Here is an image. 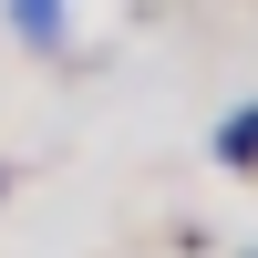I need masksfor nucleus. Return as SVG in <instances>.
I'll use <instances>...</instances> for the list:
<instances>
[{"label":"nucleus","instance_id":"f257e3e1","mask_svg":"<svg viewBox=\"0 0 258 258\" xmlns=\"http://www.w3.org/2000/svg\"><path fill=\"white\" fill-rule=\"evenodd\" d=\"M0 11H11V31L31 52H62V31H73V0H0Z\"/></svg>","mask_w":258,"mask_h":258},{"label":"nucleus","instance_id":"f03ea898","mask_svg":"<svg viewBox=\"0 0 258 258\" xmlns=\"http://www.w3.org/2000/svg\"><path fill=\"white\" fill-rule=\"evenodd\" d=\"M217 165H227V176H258V103L217 124Z\"/></svg>","mask_w":258,"mask_h":258},{"label":"nucleus","instance_id":"7ed1b4c3","mask_svg":"<svg viewBox=\"0 0 258 258\" xmlns=\"http://www.w3.org/2000/svg\"><path fill=\"white\" fill-rule=\"evenodd\" d=\"M0 186H11V176H0Z\"/></svg>","mask_w":258,"mask_h":258},{"label":"nucleus","instance_id":"20e7f679","mask_svg":"<svg viewBox=\"0 0 258 258\" xmlns=\"http://www.w3.org/2000/svg\"><path fill=\"white\" fill-rule=\"evenodd\" d=\"M248 258H258V248H248Z\"/></svg>","mask_w":258,"mask_h":258}]
</instances>
